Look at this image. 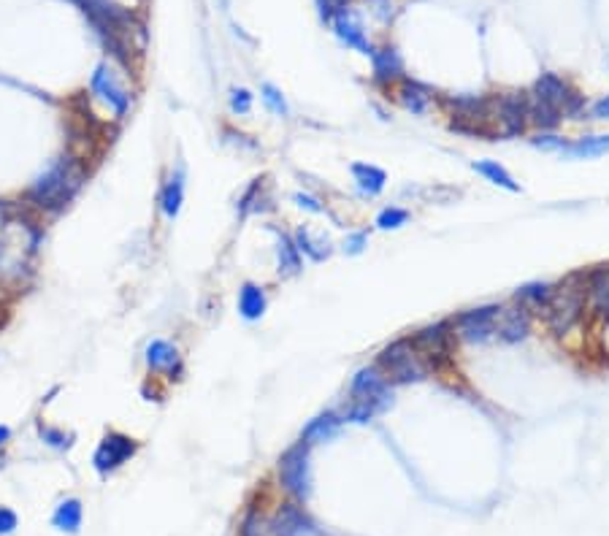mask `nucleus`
Segmentation results:
<instances>
[{"label":"nucleus","mask_w":609,"mask_h":536,"mask_svg":"<svg viewBox=\"0 0 609 536\" xmlns=\"http://www.w3.org/2000/svg\"><path fill=\"white\" fill-rule=\"evenodd\" d=\"M84 182V169L74 157H60L30 185L28 201L44 211H58L74 201Z\"/></svg>","instance_id":"nucleus-1"},{"label":"nucleus","mask_w":609,"mask_h":536,"mask_svg":"<svg viewBox=\"0 0 609 536\" xmlns=\"http://www.w3.org/2000/svg\"><path fill=\"white\" fill-rule=\"evenodd\" d=\"M352 401L344 409V420L350 422H368L371 417L382 414L384 409H391L393 404V390L391 382L384 380V374L376 366L360 368L358 377L352 380Z\"/></svg>","instance_id":"nucleus-2"},{"label":"nucleus","mask_w":609,"mask_h":536,"mask_svg":"<svg viewBox=\"0 0 609 536\" xmlns=\"http://www.w3.org/2000/svg\"><path fill=\"white\" fill-rule=\"evenodd\" d=\"M585 290L588 285H580L577 277L561 282L558 288H552L550 301L544 306V317H547V326L552 328V334H569L582 317L585 309Z\"/></svg>","instance_id":"nucleus-3"},{"label":"nucleus","mask_w":609,"mask_h":536,"mask_svg":"<svg viewBox=\"0 0 609 536\" xmlns=\"http://www.w3.org/2000/svg\"><path fill=\"white\" fill-rule=\"evenodd\" d=\"M376 368L384 374L387 382H396V385L420 382L428 377V371H431V366L423 360V355L415 350V344L409 339H399L391 347H384Z\"/></svg>","instance_id":"nucleus-4"},{"label":"nucleus","mask_w":609,"mask_h":536,"mask_svg":"<svg viewBox=\"0 0 609 536\" xmlns=\"http://www.w3.org/2000/svg\"><path fill=\"white\" fill-rule=\"evenodd\" d=\"M309 447L304 439L293 445L282 458H280V479L282 488L296 499L306 501L312 496V463H309Z\"/></svg>","instance_id":"nucleus-5"},{"label":"nucleus","mask_w":609,"mask_h":536,"mask_svg":"<svg viewBox=\"0 0 609 536\" xmlns=\"http://www.w3.org/2000/svg\"><path fill=\"white\" fill-rule=\"evenodd\" d=\"M90 90L92 95L106 106L108 112L115 114V120H123L130 109V103H133V95L128 92V87L120 82L117 71L108 66V63H100L92 76H90Z\"/></svg>","instance_id":"nucleus-6"},{"label":"nucleus","mask_w":609,"mask_h":536,"mask_svg":"<svg viewBox=\"0 0 609 536\" xmlns=\"http://www.w3.org/2000/svg\"><path fill=\"white\" fill-rule=\"evenodd\" d=\"M415 350L423 355V360L428 366H439L445 363L453 352V344H455V331L450 323H436V326H428L423 331H417L412 339Z\"/></svg>","instance_id":"nucleus-7"},{"label":"nucleus","mask_w":609,"mask_h":536,"mask_svg":"<svg viewBox=\"0 0 609 536\" xmlns=\"http://www.w3.org/2000/svg\"><path fill=\"white\" fill-rule=\"evenodd\" d=\"M495 311H498V306H479V309L463 311L453 323L455 336L463 342H471V344L495 339Z\"/></svg>","instance_id":"nucleus-8"},{"label":"nucleus","mask_w":609,"mask_h":536,"mask_svg":"<svg viewBox=\"0 0 609 536\" xmlns=\"http://www.w3.org/2000/svg\"><path fill=\"white\" fill-rule=\"evenodd\" d=\"M136 450H138V445L130 437L112 431V434H106L100 439V445H98V450L92 455V466H95L98 474L117 471L123 463H128L136 455Z\"/></svg>","instance_id":"nucleus-9"},{"label":"nucleus","mask_w":609,"mask_h":536,"mask_svg":"<svg viewBox=\"0 0 609 536\" xmlns=\"http://www.w3.org/2000/svg\"><path fill=\"white\" fill-rule=\"evenodd\" d=\"M531 334V311L520 303L515 306H498L495 311V342L515 344Z\"/></svg>","instance_id":"nucleus-10"},{"label":"nucleus","mask_w":609,"mask_h":536,"mask_svg":"<svg viewBox=\"0 0 609 536\" xmlns=\"http://www.w3.org/2000/svg\"><path fill=\"white\" fill-rule=\"evenodd\" d=\"M531 103L536 106H544V109H552V112H558L564 114L569 109V103L574 100V95L569 92L566 82L556 74H544L539 76V82L534 84L531 95H528Z\"/></svg>","instance_id":"nucleus-11"},{"label":"nucleus","mask_w":609,"mask_h":536,"mask_svg":"<svg viewBox=\"0 0 609 536\" xmlns=\"http://www.w3.org/2000/svg\"><path fill=\"white\" fill-rule=\"evenodd\" d=\"M330 22H334V30H336V35L342 38V43H347L350 49H358L360 55H366V58L374 55V46H371V41L366 38V30H363V25H360V20H358L355 12H350V9L344 6V9H339L334 17H330Z\"/></svg>","instance_id":"nucleus-12"},{"label":"nucleus","mask_w":609,"mask_h":536,"mask_svg":"<svg viewBox=\"0 0 609 536\" xmlns=\"http://www.w3.org/2000/svg\"><path fill=\"white\" fill-rule=\"evenodd\" d=\"M144 360H146L149 371L169 374L171 380L182 374V355H179L177 344L165 342V339H152L144 350Z\"/></svg>","instance_id":"nucleus-13"},{"label":"nucleus","mask_w":609,"mask_h":536,"mask_svg":"<svg viewBox=\"0 0 609 536\" xmlns=\"http://www.w3.org/2000/svg\"><path fill=\"white\" fill-rule=\"evenodd\" d=\"M495 114L504 125V133H523L528 125V95H502L495 100Z\"/></svg>","instance_id":"nucleus-14"},{"label":"nucleus","mask_w":609,"mask_h":536,"mask_svg":"<svg viewBox=\"0 0 609 536\" xmlns=\"http://www.w3.org/2000/svg\"><path fill=\"white\" fill-rule=\"evenodd\" d=\"M271 523H273V533L276 536H304V533L314 531V525L306 517V512L301 507H296V504H285L280 512L271 517Z\"/></svg>","instance_id":"nucleus-15"},{"label":"nucleus","mask_w":609,"mask_h":536,"mask_svg":"<svg viewBox=\"0 0 609 536\" xmlns=\"http://www.w3.org/2000/svg\"><path fill=\"white\" fill-rule=\"evenodd\" d=\"M371 63H374V79L379 84H391V82L401 79V74H404V60L393 46L374 49Z\"/></svg>","instance_id":"nucleus-16"},{"label":"nucleus","mask_w":609,"mask_h":536,"mask_svg":"<svg viewBox=\"0 0 609 536\" xmlns=\"http://www.w3.org/2000/svg\"><path fill=\"white\" fill-rule=\"evenodd\" d=\"M344 417L342 414H334V412H325L320 417H314L306 428H304V442L306 445H317V442H328L330 437H336L339 434V428H342Z\"/></svg>","instance_id":"nucleus-17"},{"label":"nucleus","mask_w":609,"mask_h":536,"mask_svg":"<svg viewBox=\"0 0 609 536\" xmlns=\"http://www.w3.org/2000/svg\"><path fill=\"white\" fill-rule=\"evenodd\" d=\"M399 100H401V106L407 112H412V114H425L428 112V106H431V100H433V95H431V90L425 87V84H420V82H401V87H399Z\"/></svg>","instance_id":"nucleus-18"},{"label":"nucleus","mask_w":609,"mask_h":536,"mask_svg":"<svg viewBox=\"0 0 609 536\" xmlns=\"http://www.w3.org/2000/svg\"><path fill=\"white\" fill-rule=\"evenodd\" d=\"M82 501L79 499H66L58 504V509H54L51 515V525L58 531H66V533H76L82 528Z\"/></svg>","instance_id":"nucleus-19"},{"label":"nucleus","mask_w":609,"mask_h":536,"mask_svg":"<svg viewBox=\"0 0 609 536\" xmlns=\"http://www.w3.org/2000/svg\"><path fill=\"white\" fill-rule=\"evenodd\" d=\"M265 303L268 301H265V290L263 288H257L252 282H247L241 288V293H239V311H241L244 319H260L263 311H265Z\"/></svg>","instance_id":"nucleus-20"},{"label":"nucleus","mask_w":609,"mask_h":536,"mask_svg":"<svg viewBox=\"0 0 609 536\" xmlns=\"http://www.w3.org/2000/svg\"><path fill=\"white\" fill-rule=\"evenodd\" d=\"M182 201H185V179H182V174H177L169 179V185L162 187V195H160V209L165 217L174 220L182 211Z\"/></svg>","instance_id":"nucleus-21"},{"label":"nucleus","mask_w":609,"mask_h":536,"mask_svg":"<svg viewBox=\"0 0 609 536\" xmlns=\"http://www.w3.org/2000/svg\"><path fill=\"white\" fill-rule=\"evenodd\" d=\"M352 177H355L358 190H360L363 195H379V193L384 190V182H387V177H384L382 169H376V166H363V163L352 166Z\"/></svg>","instance_id":"nucleus-22"},{"label":"nucleus","mask_w":609,"mask_h":536,"mask_svg":"<svg viewBox=\"0 0 609 536\" xmlns=\"http://www.w3.org/2000/svg\"><path fill=\"white\" fill-rule=\"evenodd\" d=\"M588 298H590V306L598 314H609V272H606V268H604V272H596L588 280Z\"/></svg>","instance_id":"nucleus-23"},{"label":"nucleus","mask_w":609,"mask_h":536,"mask_svg":"<svg viewBox=\"0 0 609 536\" xmlns=\"http://www.w3.org/2000/svg\"><path fill=\"white\" fill-rule=\"evenodd\" d=\"M550 293H552L550 285L534 282V285L520 288V290L515 293V301H518L520 306H526L528 311H531V309H542V311H544V306H547V301H550Z\"/></svg>","instance_id":"nucleus-24"},{"label":"nucleus","mask_w":609,"mask_h":536,"mask_svg":"<svg viewBox=\"0 0 609 536\" xmlns=\"http://www.w3.org/2000/svg\"><path fill=\"white\" fill-rule=\"evenodd\" d=\"M276 255H280V274L293 277L301 272V252L296 247V241H290L288 236L280 239V247H276Z\"/></svg>","instance_id":"nucleus-25"},{"label":"nucleus","mask_w":609,"mask_h":536,"mask_svg":"<svg viewBox=\"0 0 609 536\" xmlns=\"http://www.w3.org/2000/svg\"><path fill=\"white\" fill-rule=\"evenodd\" d=\"M474 171L482 174L487 182H493V185H498V187H504V190H510V193L518 190L515 179H512L502 166H498V163H493V160H482V163H474Z\"/></svg>","instance_id":"nucleus-26"},{"label":"nucleus","mask_w":609,"mask_h":536,"mask_svg":"<svg viewBox=\"0 0 609 536\" xmlns=\"http://www.w3.org/2000/svg\"><path fill=\"white\" fill-rule=\"evenodd\" d=\"M296 247H298V252L309 255L312 260H322V257H328V255H330L328 239H314V236H312V231H304V228L296 233Z\"/></svg>","instance_id":"nucleus-27"},{"label":"nucleus","mask_w":609,"mask_h":536,"mask_svg":"<svg viewBox=\"0 0 609 536\" xmlns=\"http://www.w3.org/2000/svg\"><path fill=\"white\" fill-rule=\"evenodd\" d=\"M604 149H609V138H582V141H577V144L564 141L561 154H569V157H590V154H601Z\"/></svg>","instance_id":"nucleus-28"},{"label":"nucleus","mask_w":609,"mask_h":536,"mask_svg":"<svg viewBox=\"0 0 609 536\" xmlns=\"http://www.w3.org/2000/svg\"><path fill=\"white\" fill-rule=\"evenodd\" d=\"M241 536H276L271 517H265L257 509H249V515L241 523Z\"/></svg>","instance_id":"nucleus-29"},{"label":"nucleus","mask_w":609,"mask_h":536,"mask_svg":"<svg viewBox=\"0 0 609 536\" xmlns=\"http://www.w3.org/2000/svg\"><path fill=\"white\" fill-rule=\"evenodd\" d=\"M38 437H41V442L44 445H49V447H54V450H66V447H71V434H66V431H60V428H51V425H38Z\"/></svg>","instance_id":"nucleus-30"},{"label":"nucleus","mask_w":609,"mask_h":536,"mask_svg":"<svg viewBox=\"0 0 609 536\" xmlns=\"http://www.w3.org/2000/svg\"><path fill=\"white\" fill-rule=\"evenodd\" d=\"M407 220H409V211L391 206V209H384V211L379 214V217H376V225H379L382 231H396V228L407 225Z\"/></svg>","instance_id":"nucleus-31"},{"label":"nucleus","mask_w":609,"mask_h":536,"mask_svg":"<svg viewBox=\"0 0 609 536\" xmlns=\"http://www.w3.org/2000/svg\"><path fill=\"white\" fill-rule=\"evenodd\" d=\"M263 103L268 106V109L273 112V114H280V117H285L288 114V103H285V98H282V92L276 90L273 84H263Z\"/></svg>","instance_id":"nucleus-32"},{"label":"nucleus","mask_w":609,"mask_h":536,"mask_svg":"<svg viewBox=\"0 0 609 536\" xmlns=\"http://www.w3.org/2000/svg\"><path fill=\"white\" fill-rule=\"evenodd\" d=\"M231 112L233 114H249L252 112V92L244 87H233L231 90Z\"/></svg>","instance_id":"nucleus-33"},{"label":"nucleus","mask_w":609,"mask_h":536,"mask_svg":"<svg viewBox=\"0 0 609 536\" xmlns=\"http://www.w3.org/2000/svg\"><path fill=\"white\" fill-rule=\"evenodd\" d=\"M17 525H20L17 512H14V509H9V507H0V536H9V533H14V531H17Z\"/></svg>","instance_id":"nucleus-34"},{"label":"nucleus","mask_w":609,"mask_h":536,"mask_svg":"<svg viewBox=\"0 0 609 536\" xmlns=\"http://www.w3.org/2000/svg\"><path fill=\"white\" fill-rule=\"evenodd\" d=\"M366 4L371 6V12L382 20V22H391L393 20V0H366Z\"/></svg>","instance_id":"nucleus-35"},{"label":"nucleus","mask_w":609,"mask_h":536,"mask_svg":"<svg viewBox=\"0 0 609 536\" xmlns=\"http://www.w3.org/2000/svg\"><path fill=\"white\" fill-rule=\"evenodd\" d=\"M350 4V0H317V6H320V14L322 20H330L339 9H344Z\"/></svg>","instance_id":"nucleus-36"},{"label":"nucleus","mask_w":609,"mask_h":536,"mask_svg":"<svg viewBox=\"0 0 609 536\" xmlns=\"http://www.w3.org/2000/svg\"><path fill=\"white\" fill-rule=\"evenodd\" d=\"M293 201H296V203H298L301 209H306V211H314V214H320V211H322L320 201H317V198H312V195L296 193V195H293Z\"/></svg>","instance_id":"nucleus-37"},{"label":"nucleus","mask_w":609,"mask_h":536,"mask_svg":"<svg viewBox=\"0 0 609 536\" xmlns=\"http://www.w3.org/2000/svg\"><path fill=\"white\" fill-rule=\"evenodd\" d=\"M366 241H368V236H366V233H352V236L344 241V249H347L350 255H358V252H363Z\"/></svg>","instance_id":"nucleus-38"},{"label":"nucleus","mask_w":609,"mask_h":536,"mask_svg":"<svg viewBox=\"0 0 609 536\" xmlns=\"http://www.w3.org/2000/svg\"><path fill=\"white\" fill-rule=\"evenodd\" d=\"M9 439H12V428L9 425H0V447H6Z\"/></svg>","instance_id":"nucleus-39"},{"label":"nucleus","mask_w":609,"mask_h":536,"mask_svg":"<svg viewBox=\"0 0 609 536\" xmlns=\"http://www.w3.org/2000/svg\"><path fill=\"white\" fill-rule=\"evenodd\" d=\"M0 296H4V293H0Z\"/></svg>","instance_id":"nucleus-40"}]
</instances>
